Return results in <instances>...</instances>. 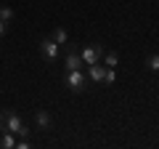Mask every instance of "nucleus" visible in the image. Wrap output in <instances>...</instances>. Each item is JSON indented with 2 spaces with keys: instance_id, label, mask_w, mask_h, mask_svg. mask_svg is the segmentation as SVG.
Wrapping results in <instances>:
<instances>
[{
  "instance_id": "nucleus-9",
  "label": "nucleus",
  "mask_w": 159,
  "mask_h": 149,
  "mask_svg": "<svg viewBox=\"0 0 159 149\" xmlns=\"http://www.w3.org/2000/svg\"><path fill=\"white\" fill-rule=\"evenodd\" d=\"M101 64H103V67H117V64H119V53L117 51H103Z\"/></svg>"
},
{
  "instance_id": "nucleus-13",
  "label": "nucleus",
  "mask_w": 159,
  "mask_h": 149,
  "mask_svg": "<svg viewBox=\"0 0 159 149\" xmlns=\"http://www.w3.org/2000/svg\"><path fill=\"white\" fill-rule=\"evenodd\" d=\"M103 83H106V85H114V83H117V69H114V67H106V74H103Z\"/></svg>"
},
{
  "instance_id": "nucleus-6",
  "label": "nucleus",
  "mask_w": 159,
  "mask_h": 149,
  "mask_svg": "<svg viewBox=\"0 0 159 149\" xmlns=\"http://www.w3.org/2000/svg\"><path fill=\"white\" fill-rule=\"evenodd\" d=\"M64 67H66V69H82V67H85L82 59H80V51H77V48L69 46V53H66V59H64Z\"/></svg>"
},
{
  "instance_id": "nucleus-14",
  "label": "nucleus",
  "mask_w": 159,
  "mask_h": 149,
  "mask_svg": "<svg viewBox=\"0 0 159 149\" xmlns=\"http://www.w3.org/2000/svg\"><path fill=\"white\" fill-rule=\"evenodd\" d=\"M32 144H29V138H19L16 141V149H29Z\"/></svg>"
},
{
  "instance_id": "nucleus-15",
  "label": "nucleus",
  "mask_w": 159,
  "mask_h": 149,
  "mask_svg": "<svg viewBox=\"0 0 159 149\" xmlns=\"http://www.w3.org/2000/svg\"><path fill=\"white\" fill-rule=\"evenodd\" d=\"M6 32H8V24L3 22V19H0V37H3V35H6Z\"/></svg>"
},
{
  "instance_id": "nucleus-11",
  "label": "nucleus",
  "mask_w": 159,
  "mask_h": 149,
  "mask_svg": "<svg viewBox=\"0 0 159 149\" xmlns=\"http://www.w3.org/2000/svg\"><path fill=\"white\" fill-rule=\"evenodd\" d=\"M146 69L148 72H159V53H148L146 56Z\"/></svg>"
},
{
  "instance_id": "nucleus-1",
  "label": "nucleus",
  "mask_w": 159,
  "mask_h": 149,
  "mask_svg": "<svg viewBox=\"0 0 159 149\" xmlns=\"http://www.w3.org/2000/svg\"><path fill=\"white\" fill-rule=\"evenodd\" d=\"M0 131H8L19 138H29V128L16 109H0Z\"/></svg>"
},
{
  "instance_id": "nucleus-4",
  "label": "nucleus",
  "mask_w": 159,
  "mask_h": 149,
  "mask_svg": "<svg viewBox=\"0 0 159 149\" xmlns=\"http://www.w3.org/2000/svg\"><path fill=\"white\" fill-rule=\"evenodd\" d=\"M37 51H40V56L45 59L48 64H53V61H58L61 46H58V43H53L51 37H43V40H40V46H37Z\"/></svg>"
},
{
  "instance_id": "nucleus-8",
  "label": "nucleus",
  "mask_w": 159,
  "mask_h": 149,
  "mask_svg": "<svg viewBox=\"0 0 159 149\" xmlns=\"http://www.w3.org/2000/svg\"><path fill=\"white\" fill-rule=\"evenodd\" d=\"M51 40L53 43H58V46H69V32H66V29H64V27H56V29H53V32H51Z\"/></svg>"
},
{
  "instance_id": "nucleus-12",
  "label": "nucleus",
  "mask_w": 159,
  "mask_h": 149,
  "mask_svg": "<svg viewBox=\"0 0 159 149\" xmlns=\"http://www.w3.org/2000/svg\"><path fill=\"white\" fill-rule=\"evenodd\" d=\"M13 16H16V11H13L11 6H0V19H3L6 24H11V22H13Z\"/></svg>"
},
{
  "instance_id": "nucleus-2",
  "label": "nucleus",
  "mask_w": 159,
  "mask_h": 149,
  "mask_svg": "<svg viewBox=\"0 0 159 149\" xmlns=\"http://www.w3.org/2000/svg\"><path fill=\"white\" fill-rule=\"evenodd\" d=\"M64 85L72 93H82L88 88V72L85 69H66L64 72Z\"/></svg>"
},
{
  "instance_id": "nucleus-10",
  "label": "nucleus",
  "mask_w": 159,
  "mask_h": 149,
  "mask_svg": "<svg viewBox=\"0 0 159 149\" xmlns=\"http://www.w3.org/2000/svg\"><path fill=\"white\" fill-rule=\"evenodd\" d=\"M0 149H16V136L8 131H3V136H0Z\"/></svg>"
},
{
  "instance_id": "nucleus-5",
  "label": "nucleus",
  "mask_w": 159,
  "mask_h": 149,
  "mask_svg": "<svg viewBox=\"0 0 159 149\" xmlns=\"http://www.w3.org/2000/svg\"><path fill=\"white\" fill-rule=\"evenodd\" d=\"M34 125H37V131L51 133L53 131V115L48 109H37V112H34Z\"/></svg>"
},
{
  "instance_id": "nucleus-7",
  "label": "nucleus",
  "mask_w": 159,
  "mask_h": 149,
  "mask_svg": "<svg viewBox=\"0 0 159 149\" xmlns=\"http://www.w3.org/2000/svg\"><path fill=\"white\" fill-rule=\"evenodd\" d=\"M103 74H106V67H103L101 61H98V64H90V67H88V77H90L96 85H103Z\"/></svg>"
},
{
  "instance_id": "nucleus-3",
  "label": "nucleus",
  "mask_w": 159,
  "mask_h": 149,
  "mask_svg": "<svg viewBox=\"0 0 159 149\" xmlns=\"http://www.w3.org/2000/svg\"><path fill=\"white\" fill-rule=\"evenodd\" d=\"M103 51H106L103 43H90V46H82V48H80V59H82L85 67H90V64H98V61H101Z\"/></svg>"
}]
</instances>
